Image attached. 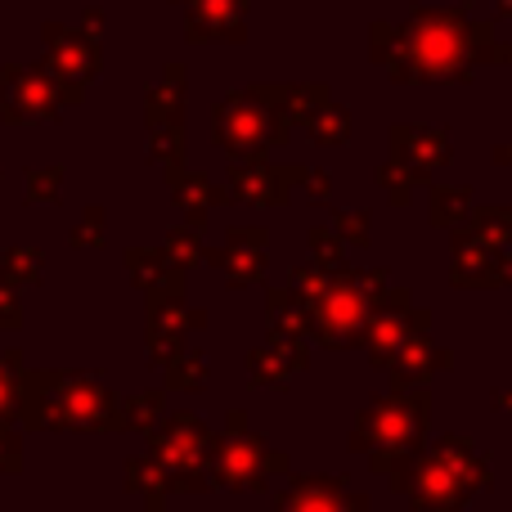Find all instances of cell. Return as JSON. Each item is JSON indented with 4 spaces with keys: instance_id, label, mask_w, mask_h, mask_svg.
I'll list each match as a JSON object with an SVG mask.
<instances>
[{
    "instance_id": "cell-1",
    "label": "cell",
    "mask_w": 512,
    "mask_h": 512,
    "mask_svg": "<svg viewBox=\"0 0 512 512\" xmlns=\"http://www.w3.org/2000/svg\"><path fill=\"white\" fill-rule=\"evenodd\" d=\"M369 59L396 86H468L477 68L499 63V36L495 23L472 18L468 5H418L405 23L369 27Z\"/></svg>"
},
{
    "instance_id": "cell-2",
    "label": "cell",
    "mask_w": 512,
    "mask_h": 512,
    "mask_svg": "<svg viewBox=\"0 0 512 512\" xmlns=\"http://www.w3.org/2000/svg\"><path fill=\"white\" fill-rule=\"evenodd\" d=\"M113 387L90 369H23L18 373V423L27 432H122Z\"/></svg>"
},
{
    "instance_id": "cell-32",
    "label": "cell",
    "mask_w": 512,
    "mask_h": 512,
    "mask_svg": "<svg viewBox=\"0 0 512 512\" xmlns=\"http://www.w3.org/2000/svg\"><path fill=\"white\" fill-rule=\"evenodd\" d=\"M373 180H378V189L387 194L391 207H409V203H414V189H427V185H432L423 171H414L409 162H400L396 153H387V162L373 171Z\"/></svg>"
},
{
    "instance_id": "cell-18",
    "label": "cell",
    "mask_w": 512,
    "mask_h": 512,
    "mask_svg": "<svg viewBox=\"0 0 512 512\" xmlns=\"http://www.w3.org/2000/svg\"><path fill=\"white\" fill-rule=\"evenodd\" d=\"M248 0H185V41L212 45L248 41Z\"/></svg>"
},
{
    "instance_id": "cell-39",
    "label": "cell",
    "mask_w": 512,
    "mask_h": 512,
    "mask_svg": "<svg viewBox=\"0 0 512 512\" xmlns=\"http://www.w3.org/2000/svg\"><path fill=\"white\" fill-rule=\"evenodd\" d=\"M149 162L153 167L185 162V126H149Z\"/></svg>"
},
{
    "instance_id": "cell-20",
    "label": "cell",
    "mask_w": 512,
    "mask_h": 512,
    "mask_svg": "<svg viewBox=\"0 0 512 512\" xmlns=\"http://www.w3.org/2000/svg\"><path fill=\"white\" fill-rule=\"evenodd\" d=\"M162 176H167V189H171V203L180 207V216H185V225H194V230H207V212L212 207H230V189L216 185V180H207L203 171H189L185 162H176V167H162Z\"/></svg>"
},
{
    "instance_id": "cell-40",
    "label": "cell",
    "mask_w": 512,
    "mask_h": 512,
    "mask_svg": "<svg viewBox=\"0 0 512 512\" xmlns=\"http://www.w3.org/2000/svg\"><path fill=\"white\" fill-rule=\"evenodd\" d=\"M333 230L346 248H369L373 239V216L369 212H351V207H333Z\"/></svg>"
},
{
    "instance_id": "cell-5",
    "label": "cell",
    "mask_w": 512,
    "mask_h": 512,
    "mask_svg": "<svg viewBox=\"0 0 512 512\" xmlns=\"http://www.w3.org/2000/svg\"><path fill=\"white\" fill-rule=\"evenodd\" d=\"M288 472H292V459L283 450H274L265 436L252 432L248 409H225V432H216V454H212L216 490L256 495V490H270Z\"/></svg>"
},
{
    "instance_id": "cell-49",
    "label": "cell",
    "mask_w": 512,
    "mask_h": 512,
    "mask_svg": "<svg viewBox=\"0 0 512 512\" xmlns=\"http://www.w3.org/2000/svg\"><path fill=\"white\" fill-rule=\"evenodd\" d=\"M499 63L512 72V41H499Z\"/></svg>"
},
{
    "instance_id": "cell-22",
    "label": "cell",
    "mask_w": 512,
    "mask_h": 512,
    "mask_svg": "<svg viewBox=\"0 0 512 512\" xmlns=\"http://www.w3.org/2000/svg\"><path fill=\"white\" fill-rule=\"evenodd\" d=\"M122 265H126V279L135 283L140 297H153V292H180L185 279H189L185 270H176V265L167 261L162 248H126Z\"/></svg>"
},
{
    "instance_id": "cell-14",
    "label": "cell",
    "mask_w": 512,
    "mask_h": 512,
    "mask_svg": "<svg viewBox=\"0 0 512 512\" xmlns=\"http://www.w3.org/2000/svg\"><path fill=\"white\" fill-rule=\"evenodd\" d=\"M270 512H369V495L351 490L346 477H328V472H288L274 495Z\"/></svg>"
},
{
    "instance_id": "cell-6",
    "label": "cell",
    "mask_w": 512,
    "mask_h": 512,
    "mask_svg": "<svg viewBox=\"0 0 512 512\" xmlns=\"http://www.w3.org/2000/svg\"><path fill=\"white\" fill-rule=\"evenodd\" d=\"M212 140L225 158H265L292 140V122L265 86H248L239 95H225L212 108Z\"/></svg>"
},
{
    "instance_id": "cell-25",
    "label": "cell",
    "mask_w": 512,
    "mask_h": 512,
    "mask_svg": "<svg viewBox=\"0 0 512 512\" xmlns=\"http://www.w3.org/2000/svg\"><path fill=\"white\" fill-rule=\"evenodd\" d=\"M122 486L126 495H140L144 512H167V495H171V477L162 472V463L153 454H135L122 468Z\"/></svg>"
},
{
    "instance_id": "cell-21",
    "label": "cell",
    "mask_w": 512,
    "mask_h": 512,
    "mask_svg": "<svg viewBox=\"0 0 512 512\" xmlns=\"http://www.w3.org/2000/svg\"><path fill=\"white\" fill-rule=\"evenodd\" d=\"M450 283L463 292L499 288V248H486L463 230H450Z\"/></svg>"
},
{
    "instance_id": "cell-19",
    "label": "cell",
    "mask_w": 512,
    "mask_h": 512,
    "mask_svg": "<svg viewBox=\"0 0 512 512\" xmlns=\"http://www.w3.org/2000/svg\"><path fill=\"white\" fill-rule=\"evenodd\" d=\"M387 144L400 162H409L414 171H423L427 180L436 176L441 167L454 162V140L445 126H418V122H396L387 131Z\"/></svg>"
},
{
    "instance_id": "cell-45",
    "label": "cell",
    "mask_w": 512,
    "mask_h": 512,
    "mask_svg": "<svg viewBox=\"0 0 512 512\" xmlns=\"http://www.w3.org/2000/svg\"><path fill=\"white\" fill-rule=\"evenodd\" d=\"M0 472L5 477L23 472V436H18L14 423H0Z\"/></svg>"
},
{
    "instance_id": "cell-4",
    "label": "cell",
    "mask_w": 512,
    "mask_h": 512,
    "mask_svg": "<svg viewBox=\"0 0 512 512\" xmlns=\"http://www.w3.org/2000/svg\"><path fill=\"white\" fill-rule=\"evenodd\" d=\"M490 486H495V477H490L486 454L463 432L436 436V441L423 445V454L400 472V481H391V490L405 495L414 512H463Z\"/></svg>"
},
{
    "instance_id": "cell-47",
    "label": "cell",
    "mask_w": 512,
    "mask_h": 512,
    "mask_svg": "<svg viewBox=\"0 0 512 512\" xmlns=\"http://www.w3.org/2000/svg\"><path fill=\"white\" fill-rule=\"evenodd\" d=\"M81 27H86L90 36H99V32H104V14H99V9H86V23H81Z\"/></svg>"
},
{
    "instance_id": "cell-51",
    "label": "cell",
    "mask_w": 512,
    "mask_h": 512,
    "mask_svg": "<svg viewBox=\"0 0 512 512\" xmlns=\"http://www.w3.org/2000/svg\"><path fill=\"white\" fill-rule=\"evenodd\" d=\"M0 180H5V171H0Z\"/></svg>"
},
{
    "instance_id": "cell-29",
    "label": "cell",
    "mask_w": 512,
    "mask_h": 512,
    "mask_svg": "<svg viewBox=\"0 0 512 512\" xmlns=\"http://www.w3.org/2000/svg\"><path fill=\"white\" fill-rule=\"evenodd\" d=\"M265 90H270V99L288 113L292 126H301L319 104H324V99H333L324 81H274V86H265Z\"/></svg>"
},
{
    "instance_id": "cell-7",
    "label": "cell",
    "mask_w": 512,
    "mask_h": 512,
    "mask_svg": "<svg viewBox=\"0 0 512 512\" xmlns=\"http://www.w3.org/2000/svg\"><path fill=\"white\" fill-rule=\"evenodd\" d=\"M149 454L162 463L171 477V495H207L216 490L212 481V454H216V432L194 414V409H176L162 414L153 432H144Z\"/></svg>"
},
{
    "instance_id": "cell-8",
    "label": "cell",
    "mask_w": 512,
    "mask_h": 512,
    "mask_svg": "<svg viewBox=\"0 0 512 512\" xmlns=\"http://www.w3.org/2000/svg\"><path fill=\"white\" fill-rule=\"evenodd\" d=\"M41 41H45L41 63L63 86V108H77L86 99V86L99 81V72H104V45L86 27H63V23H45Z\"/></svg>"
},
{
    "instance_id": "cell-13",
    "label": "cell",
    "mask_w": 512,
    "mask_h": 512,
    "mask_svg": "<svg viewBox=\"0 0 512 512\" xmlns=\"http://www.w3.org/2000/svg\"><path fill=\"white\" fill-rule=\"evenodd\" d=\"M203 261L221 270L225 288L243 292L265 283V265H270V230L261 225H230L221 248H203Z\"/></svg>"
},
{
    "instance_id": "cell-48",
    "label": "cell",
    "mask_w": 512,
    "mask_h": 512,
    "mask_svg": "<svg viewBox=\"0 0 512 512\" xmlns=\"http://www.w3.org/2000/svg\"><path fill=\"white\" fill-rule=\"evenodd\" d=\"M490 400H495V405H499V409H508V414H512V391H504V387H495V391H490Z\"/></svg>"
},
{
    "instance_id": "cell-28",
    "label": "cell",
    "mask_w": 512,
    "mask_h": 512,
    "mask_svg": "<svg viewBox=\"0 0 512 512\" xmlns=\"http://www.w3.org/2000/svg\"><path fill=\"white\" fill-rule=\"evenodd\" d=\"M454 230H463L468 239H477V243H486V248H499V252H504L508 243H512V207H504V203L472 207L468 221L454 225Z\"/></svg>"
},
{
    "instance_id": "cell-44",
    "label": "cell",
    "mask_w": 512,
    "mask_h": 512,
    "mask_svg": "<svg viewBox=\"0 0 512 512\" xmlns=\"http://www.w3.org/2000/svg\"><path fill=\"white\" fill-rule=\"evenodd\" d=\"M333 274H337V270H319V265L310 261V265H292L288 283H292V288H297V292H301V297H306V301H315L319 292H324L328 283H333Z\"/></svg>"
},
{
    "instance_id": "cell-23",
    "label": "cell",
    "mask_w": 512,
    "mask_h": 512,
    "mask_svg": "<svg viewBox=\"0 0 512 512\" xmlns=\"http://www.w3.org/2000/svg\"><path fill=\"white\" fill-rule=\"evenodd\" d=\"M189 104V68L185 63H167L158 86L144 95V126H185Z\"/></svg>"
},
{
    "instance_id": "cell-31",
    "label": "cell",
    "mask_w": 512,
    "mask_h": 512,
    "mask_svg": "<svg viewBox=\"0 0 512 512\" xmlns=\"http://www.w3.org/2000/svg\"><path fill=\"white\" fill-rule=\"evenodd\" d=\"M167 414V387H149V391H135L117 405V427L122 432H153Z\"/></svg>"
},
{
    "instance_id": "cell-3",
    "label": "cell",
    "mask_w": 512,
    "mask_h": 512,
    "mask_svg": "<svg viewBox=\"0 0 512 512\" xmlns=\"http://www.w3.org/2000/svg\"><path fill=\"white\" fill-rule=\"evenodd\" d=\"M427 432H432V391L427 387H391L387 396L369 400L355 414V427L346 436L355 454H364L373 477L400 481V472L423 454Z\"/></svg>"
},
{
    "instance_id": "cell-16",
    "label": "cell",
    "mask_w": 512,
    "mask_h": 512,
    "mask_svg": "<svg viewBox=\"0 0 512 512\" xmlns=\"http://www.w3.org/2000/svg\"><path fill=\"white\" fill-rule=\"evenodd\" d=\"M225 189H230L234 203L248 207H288L292 198V167H274L265 158H230V171H225Z\"/></svg>"
},
{
    "instance_id": "cell-50",
    "label": "cell",
    "mask_w": 512,
    "mask_h": 512,
    "mask_svg": "<svg viewBox=\"0 0 512 512\" xmlns=\"http://www.w3.org/2000/svg\"><path fill=\"white\" fill-rule=\"evenodd\" d=\"M495 9H499V18H508L512 23V0H495Z\"/></svg>"
},
{
    "instance_id": "cell-43",
    "label": "cell",
    "mask_w": 512,
    "mask_h": 512,
    "mask_svg": "<svg viewBox=\"0 0 512 512\" xmlns=\"http://www.w3.org/2000/svg\"><path fill=\"white\" fill-rule=\"evenodd\" d=\"M23 328V297H18V283L0 270V333H18Z\"/></svg>"
},
{
    "instance_id": "cell-10",
    "label": "cell",
    "mask_w": 512,
    "mask_h": 512,
    "mask_svg": "<svg viewBox=\"0 0 512 512\" xmlns=\"http://www.w3.org/2000/svg\"><path fill=\"white\" fill-rule=\"evenodd\" d=\"M373 301L364 292H355L346 283V274L337 270L333 283L310 301V342H319L324 351H355L360 346V328L369 319Z\"/></svg>"
},
{
    "instance_id": "cell-30",
    "label": "cell",
    "mask_w": 512,
    "mask_h": 512,
    "mask_svg": "<svg viewBox=\"0 0 512 512\" xmlns=\"http://www.w3.org/2000/svg\"><path fill=\"white\" fill-rule=\"evenodd\" d=\"M301 126H306V135L319 149H342V144H351V108H342L337 99H324Z\"/></svg>"
},
{
    "instance_id": "cell-33",
    "label": "cell",
    "mask_w": 512,
    "mask_h": 512,
    "mask_svg": "<svg viewBox=\"0 0 512 512\" xmlns=\"http://www.w3.org/2000/svg\"><path fill=\"white\" fill-rule=\"evenodd\" d=\"M0 270L18 283V288H41L45 283V252L41 248H27V243H14L0 256Z\"/></svg>"
},
{
    "instance_id": "cell-15",
    "label": "cell",
    "mask_w": 512,
    "mask_h": 512,
    "mask_svg": "<svg viewBox=\"0 0 512 512\" xmlns=\"http://www.w3.org/2000/svg\"><path fill=\"white\" fill-rule=\"evenodd\" d=\"M243 369H248L252 391H292V382L310 369V346L301 337L265 333V342L248 351Z\"/></svg>"
},
{
    "instance_id": "cell-52",
    "label": "cell",
    "mask_w": 512,
    "mask_h": 512,
    "mask_svg": "<svg viewBox=\"0 0 512 512\" xmlns=\"http://www.w3.org/2000/svg\"><path fill=\"white\" fill-rule=\"evenodd\" d=\"M176 5H185V0H176Z\"/></svg>"
},
{
    "instance_id": "cell-26",
    "label": "cell",
    "mask_w": 512,
    "mask_h": 512,
    "mask_svg": "<svg viewBox=\"0 0 512 512\" xmlns=\"http://www.w3.org/2000/svg\"><path fill=\"white\" fill-rule=\"evenodd\" d=\"M477 207L472 185H427V225L432 230H454V225L468 221V212Z\"/></svg>"
},
{
    "instance_id": "cell-41",
    "label": "cell",
    "mask_w": 512,
    "mask_h": 512,
    "mask_svg": "<svg viewBox=\"0 0 512 512\" xmlns=\"http://www.w3.org/2000/svg\"><path fill=\"white\" fill-rule=\"evenodd\" d=\"M292 189H301L306 203L328 207V198H333V176H328L324 167H292Z\"/></svg>"
},
{
    "instance_id": "cell-12",
    "label": "cell",
    "mask_w": 512,
    "mask_h": 512,
    "mask_svg": "<svg viewBox=\"0 0 512 512\" xmlns=\"http://www.w3.org/2000/svg\"><path fill=\"white\" fill-rule=\"evenodd\" d=\"M203 328H207V310L189 306L185 288L144 297V355H149L153 369H162V360H167L171 351H180V346L194 333H203Z\"/></svg>"
},
{
    "instance_id": "cell-42",
    "label": "cell",
    "mask_w": 512,
    "mask_h": 512,
    "mask_svg": "<svg viewBox=\"0 0 512 512\" xmlns=\"http://www.w3.org/2000/svg\"><path fill=\"white\" fill-rule=\"evenodd\" d=\"M346 283H351L355 292H364L369 301L382 297V288H387V265H342Z\"/></svg>"
},
{
    "instance_id": "cell-36",
    "label": "cell",
    "mask_w": 512,
    "mask_h": 512,
    "mask_svg": "<svg viewBox=\"0 0 512 512\" xmlns=\"http://www.w3.org/2000/svg\"><path fill=\"white\" fill-rule=\"evenodd\" d=\"M68 248L72 252H99L108 248V207H86L81 212V221L68 230Z\"/></svg>"
},
{
    "instance_id": "cell-27",
    "label": "cell",
    "mask_w": 512,
    "mask_h": 512,
    "mask_svg": "<svg viewBox=\"0 0 512 512\" xmlns=\"http://www.w3.org/2000/svg\"><path fill=\"white\" fill-rule=\"evenodd\" d=\"M162 387L167 391H185V396H194V391L207 387V351L194 342H185L180 351H171L167 360H162Z\"/></svg>"
},
{
    "instance_id": "cell-37",
    "label": "cell",
    "mask_w": 512,
    "mask_h": 512,
    "mask_svg": "<svg viewBox=\"0 0 512 512\" xmlns=\"http://www.w3.org/2000/svg\"><path fill=\"white\" fill-rule=\"evenodd\" d=\"M18 373H23V351L9 346L0 351V423H18Z\"/></svg>"
},
{
    "instance_id": "cell-34",
    "label": "cell",
    "mask_w": 512,
    "mask_h": 512,
    "mask_svg": "<svg viewBox=\"0 0 512 512\" xmlns=\"http://www.w3.org/2000/svg\"><path fill=\"white\" fill-rule=\"evenodd\" d=\"M203 248H207L203 230H194V225H185V221L171 225V230L162 234V252H167V261L176 265V270H185V274L203 261Z\"/></svg>"
},
{
    "instance_id": "cell-35",
    "label": "cell",
    "mask_w": 512,
    "mask_h": 512,
    "mask_svg": "<svg viewBox=\"0 0 512 512\" xmlns=\"http://www.w3.org/2000/svg\"><path fill=\"white\" fill-rule=\"evenodd\" d=\"M63 180H68V171L63 167H27L23 171V185H27V207H59L63 203Z\"/></svg>"
},
{
    "instance_id": "cell-9",
    "label": "cell",
    "mask_w": 512,
    "mask_h": 512,
    "mask_svg": "<svg viewBox=\"0 0 512 512\" xmlns=\"http://www.w3.org/2000/svg\"><path fill=\"white\" fill-rule=\"evenodd\" d=\"M432 324V310L427 306H414V292L409 288H382V297L369 306V319L360 328V351L369 355L373 369H387L391 351L405 342L414 328H427Z\"/></svg>"
},
{
    "instance_id": "cell-38",
    "label": "cell",
    "mask_w": 512,
    "mask_h": 512,
    "mask_svg": "<svg viewBox=\"0 0 512 512\" xmlns=\"http://www.w3.org/2000/svg\"><path fill=\"white\" fill-rule=\"evenodd\" d=\"M306 248H310V261L319 270H342L346 265V243L337 239L333 225H310L306 230Z\"/></svg>"
},
{
    "instance_id": "cell-46",
    "label": "cell",
    "mask_w": 512,
    "mask_h": 512,
    "mask_svg": "<svg viewBox=\"0 0 512 512\" xmlns=\"http://www.w3.org/2000/svg\"><path fill=\"white\" fill-rule=\"evenodd\" d=\"M490 162H495V167H512V135L504 144H495V149H490Z\"/></svg>"
},
{
    "instance_id": "cell-17",
    "label": "cell",
    "mask_w": 512,
    "mask_h": 512,
    "mask_svg": "<svg viewBox=\"0 0 512 512\" xmlns=\"http://www.w3.org/2000/svg\"><path fill=\"white\" fill-rule=\"evenodd\" d=\"M450 369H454V351H445L432 337V324H427V328H414V333L391 351L382 373L391 378V387H427L432 378H441V373H450Z\"/></svg>"
},
{
    "instance_id": "cell-24",
    "label": "cell",
    "mask_w": 512,
    "mask_h": 512,
    "mask_svg": "<svg viewBox=\"0 0 512 512\" xmlns=\"http://www.w3.org/2000/svg\"><path fill=\"white\" fill-rule=\"evenodd\" d=\"M265 328L310 342V301L297 288H265Z\"/></svg>"
},
{
    "instance_id": "cell-11",
    "label": "cell",
    "mask_w": 512,
    "mask_h": 512,
    "mask_svg": "<svg viewBox=\"0 0 512 512\" xmlns=\"http://www.w3.org/2000/svg\"><path fill=\"white\" fill-rule=\"evenodd\" d=\"M63 86L45 72V63H5L0 68V117L18 122H59Z\"/></svg>"
}]
</instances>
